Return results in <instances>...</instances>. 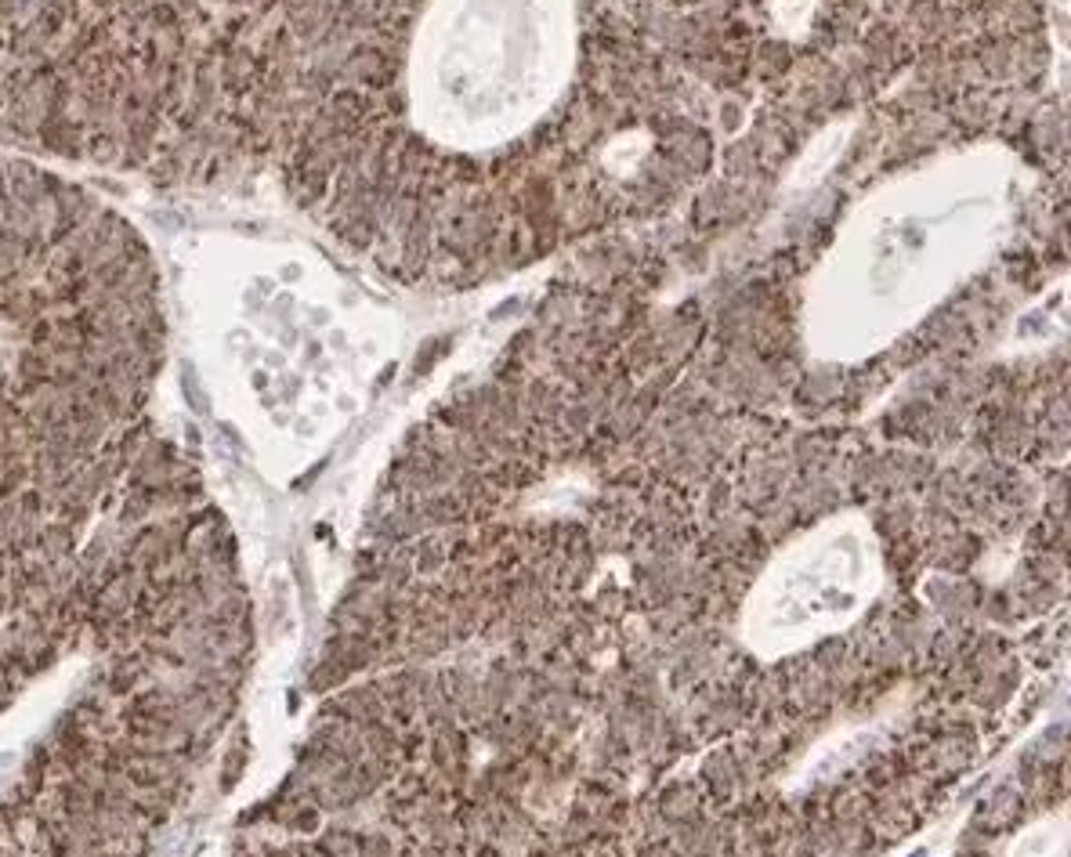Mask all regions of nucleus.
Wrapping results in <instances>:
<instances>
[{
	"label": "nucleus",
	"mask_w": 1071,
	"mask_h": 857,
	"mask_svg": "<svg viewBox=\"0 0 1071 857\" xmlns=\"http://www.w3.org/2000/svg\"><path fill=\"white\" fill-rule=\"evenodd\" d=\"M138 489L0 586V857H142L228 706L221 554Z\"/></svg>",
	"instance_id": "f257e3e1"
},
{
	"label": "nucleus",
	"mask_w": 1071,
	"mask_h": 857,
	"mask_svg": "<svg viewBox=\"0 0 1071 857\" xmlns=\"http://www.w3.org/2000/svg\"><path fill=\"white\" fill-rule=\"evenodd\" d=\"M152 322L120 225L0 170V586L80 547L131 481Z\"/></svg>",
	"instance_id": "f03ea898"
}]
</instances>
